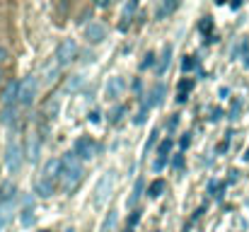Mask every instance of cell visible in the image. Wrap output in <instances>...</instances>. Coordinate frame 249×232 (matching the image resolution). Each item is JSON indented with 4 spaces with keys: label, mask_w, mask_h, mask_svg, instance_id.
I'll list each match as a JSON object with an SVG mask.
<instances>
[{
    "label": "cell",
    "mask_w": 249,
    "mask_h": 232,
    "mask_svg": "<svg viewBox=\"0 0 249 232\" xmlns=\"http://www.w3.org/2000/svg\"><path fill=\"white\" fill-rule=\"evenodd\" d=\"M83 179V164L75 153H66L61 157V181L66 191H75V186Z\"/></svg>",
    "instance_id": "obj_1"
},
{
    "label": "cell",
    "mask_w": 249,
    "mask_h": 232,
    "mask_svg": "<svg viewBox=\"0 0 249 232\" xmlns=\"http://www.w3.org/2000/svg\"><path fill=\"white\" fill-rule=\"evenodd\" d=\"M75 58H78V44H75L73 39L61 41L58 49H56V63H58V66H71Z\"/></svg>",
    "instance_id": "obj_2"
},
{
    "label": "cell",
    "mask_w": 249,
    "mask_h": 232,
    "mask_svg": "<svg viewBox=\"0 0 249 232\" xmlns=\"http://www.w3.org/2000/svg\"><path fill=\"white\" fill-rule=\"evenodd\" d=\"M114 181H116V174L114 172H107L102 179H99V184H97V189H94V203H107V198L111 196V191H114Z\"/></svg>",
    "instance_id": "obj_3"
},
{
    "label": "cell",
    "mask_w": 249,
    "mask_h": 232,
    "mask_svg": "<svg viewBox=\"0 0 249 232\" xmlns=\"http://www.w3.org/2000/svg\"><path fill=\"white\" fill-rule=\"evenodd\" d=\"M34 97H36V77H24L22 82H19V97H17V104H22V107H29L32 102H34Z\"/></svg>",
    "instance_id": "obj_4"
},
{
    "label": "cell",
    "mask_w": 249,
    "mask_h": 232,
    "mask_svg": "<svg viewBox=\"0 0 249 232\" xmlns=\"http://www.w3.org/2000/svg\"><path fill=\"white\" fill-rule=\"evenodd\" d=\"M73 153L78 155L80 160H92L94 155L99 153V145H97V141H94V138L83 136V138H78V141H75V150H73Z\"/></svg>",
    "instance_id": "obj_5"
},
{
    "label": "cell",
    "mask_w": 249,
    "mask_h": 232,
    "mask_svg": "<svg viewBox=\"0 0 249 232\" xmlns=\"http://www.w3.org/2000/svg\"><path fill=\"white\" fill-rule=\"evenodd\" d=\"M22 145L19 143H15V141H10L7 143V150H5V162H7V167H10V172H19V167H22Z\"/></svg>",
    "instance_id": "obj_6"
},
{
    "label": "cell",
    "mask_w": 249,
    "mask_h": 232,
    "mask_svg": "<svg viewBox=\"0 0 249 232\" xmlns=\"http://www.w3.org/2000/svg\"><path fill=\"white\" fill-rule=\"evenodd\" d=\"M85 39H87L89 44H102V41L107 39V27H104L102 22H92V24L85 29Z\"/></svg>",
    "instance_id": "obj_7"
},
{
    "label": "cell",
    "mask_w": 249,
    "mask_h": 232,
    "mask_svg": "<svg viewBox=\"0 0 249 232\" xmlns=\"http://www.w3.org/2000/svg\"><path fill=\"white\" fill-rule=\"evenodd\" d=\"M34 194H36L39 198H51V196L56 194V184H53L51 179H46V177H39V179L34 181Z\"/></svg>",
    "instance_id": "obj_8"
},
{
    "label": "cell",
    "mask_w": 249,
    "mask_h": 232,
    "mask_svg": "<svg viewBox=\"0 0 249 232\" xmlns=\"http://www.w3.org/2000/svg\"><path fill=\"white\" fill-rule=\"evenodd\" d=\"M41 114H44V119H49V121H53L58 114H61V97H49L44 104H41Z\"/></svg>",
    "instance_id": "obj_9"
},
{
    "label": "cell",
    "mask_w": 249,
    "mask_h": 232,
    "mask_svg": "<svg viewBox=\"0 0 249 232\" xmlns=\"http://www.w3.org/2000/svg\"><path fill=\"white\" fill-rule=\"evenodd\" d=\"M39 153H41L39 136H36V133H29V136H27V148H24L27 160H29V162H39Z\"/></svg>",
    "instance_id": "obj_10"
},
{
    "label": "cell",
    "mask_w": 249,
    "mask_h": 232,
    "mask_svg": "<svg viewBox=\"0 0 249 232\" xmlns=\"http://www.w3.org/2000/svg\"><path fill=\"white\" fill-rule=\"evenodd\" d=\"M19 97V82H7V87L2 89V104L5 107H15Z\"/></svg>",
    "instance_id": "obj_11"
},
{
    "label": "cell",
    "mask_w": 249,
    "mask_h": 232,
    "mask_svg": "<svg viewBox=\"0 0 249 232\" xmlns=\"http://www.w3.org/2000/svg\"><path fill=\"white\" fill-rule=\"evenodd\" d=\"M15 198H17V186L12 181H5L0 186V206H12Z\"/></svg>",
    "instance_id": "obj_12"
},
{
    "label": "cell",
    "mask_w": 249,
    "mask_h": 232,
    "mask_svg": "<svg viewBox=\"0 0 249 232\" xmlns=\"http://www.w3.org/2000/svg\"><path fill=\"white\" fill-rule=\"evenodd\" d=\"M165 82H160V85H155L153 89H150V97H148V102H145V109L148 107H158V104H162V99H165Z\"/></svg>",
    "instance_id": "obj_13"
},
{
    "label": "cell",
    "mask_w": 249,
    "mask_h": 232,
    "mask_svg": "<svg viewBox=\"0 0 249 232\" xmlns=\"http://www.w3.org/2000/svg\"><path fill=\"white\" fill-rule=\"evenodd\" d=\"M41 177H46V179H51V181L56 184V181L61 179V160H49Z\"/></svg>",
    "instance_id": "obj_14"
},
{
    "label": "cell",
    "mask_w": 249,
    "mask_h": 232,
    "mask_svg": "<svg viewBox=\"0 0 249 232\" xmlns=\"http://www.w3.org/2000/svg\"><path fill=\"white\" fill-rule=\"evenodd\" d=\"M124 87H126V85H124V77H111L109 85H107V97H109V99H116V97L124 92Z\"/></svg>",
    "instance_id": "obj_15"
},
{
    "label": "cell",
    "mask_w": 249,
    "mask_h": 232,
    "mask_svg": "<svg viewBox=\"0 0 249 232\" xmlns=\"http://www.w3.org/2000/svg\"><path fill=\"white\" fill-rule=\"evenodd\" d=\"M58 73H61V66H58V63H49V66L44 68V73H41L44 85H53V82L58 80Z\"/></svg>",
    "instance_id": "obj_16"
},
{
    "label": "cell",
    "mask_w": 249,
    "mask_h": 232,
    "mask_svg": "<svg viewBox=\"0 0 249 232\" xmlns=\"http://www.w3.org/2000/svg\"><path fill=\"white\" fill-rule=\"evenodd\" d=\"M179 7V0H162V5L158 7V19H162V17H169L174 10Z\"/></svg>",
    "instance_id": "obj_17"
},
{
    "label": "cell",
    "mask_w": 249,
    "mask_h": 232,
    "mask_svg": "<svg viewBox=\"0 0 249 232\" xmlns=\"http://www.w3.org/2000/svg\"><path fill=\"white\" fill-rule=\"evenodd\" d=\"M15 119H17V107H5L2 114H0V121H2L5 126H12Z\"/></svg>",
    "instance_id": "obj_18"
},
{
    "label": "cell",
    "mask_w": 249,
    "mask_h": 232,
    "mask_svg": "<svg viewBox=\"0 0 249 232\" xmlns=\"http://www.w3.org/2000/svg\"><path fill=\"white\" fill-rule=\"evenodd\" d=\"M116 220H119V211H109V213H107V220H104V225H102V232H114Z\"/></svg>",
    "instance_id": "obj_19"
},
{
    "label": "cell",
    "mask_w": 249,
    "mask_h": 232,
    "mask_svg": "<svg viewBox=\"0 0 249 232\" xmlns=\"http://www.w3.org/2000/svg\"><path fill=\"white\" fill-rule=\"evenodd\" d=\"M165 189H167L165 179H158V181H153V184H150L148 196H150V198H158V196H162V191H165Z\"/></svg>",
    "instance_id": "obj_20"
},
{
    "label": "cell",
    "mask_w": 249,
    "mask_h": 232,
    "mask_svg": "<svg viewBox=\"0 0 249 232\" xmlns=\"http://www.w3.org/2000/svg\"><path fill=\"white\" fill-rule=\"evenodd\" d=\"M169 58H172V49L167 46L162 51V58H160V66H158V75H165V71L169 68Z\"/></svg>",
    "instance_id": "obj_21"
},
{
    "label": "cell",
    "mask_w": 249,
    "mask_h": 232,
    "mask_svg": "<svg viewBox=\"0 0 249 232\" xmlns=\"http://www.w3.org/2000/svg\"><path fill=\"white\" fill-rule=\"evenodd\" d=\"M19 220H22V225H24V228H32V225H34V220H36V218H34V208H32V206H29V208H24V211H22V215H19Z\"/></svg>",
    "instance_id": "obj_22"
},
{
    "label": "cell",
    "mask_w": 249,
    "mask_h": 232,
    "mask_svg": "<svg viewBox=\"0 0 249 232\" xmlns=\"http://www.w3.org/2000/svg\"><path fill=\"white\" fill-rule=\"evenodd\" d=\"M143 189H145V181H143V179H138V181H136V186H133V196L128 198V206H136V201L141 198Z\"/></svg>",
    "instance_id": "obj_23"
},
{
    "label": "cell",
    "mask_w": 249,
    "mask_h": 232,
    "mask_svg": "<svg viewBox=\"0 0 249 232\" xmlns=\"http://www.w3.org/2000/svg\"><path fill=\"white\" fill-rule=\"evenodd\" d=\"M10 218H12V206H0V232L10 223Z\"/></svg>",
    "instance_id": "obj_24"
},
{
    "label": "cell",
    "mask_w": 249,
    "mask_h": 232,
    "mask_svg": "<svg viewBox=\"0 0 249 232\" xmlns=\"http://www.w3.org/2000/svg\"><path fill=\"white\" fill-rule=\"evenodd\" d=\"M83 85H85V77L83 75H73L71 80H68V85H66V87H68V92H75V89H80Z\"/></svg>",
    "instance_id": "obj_25"
},
{
    "label": "cell",
    "mask_w": 249,
    "mask_h": 232,
    "mask_svg": "<svg viewBox=\"0 0 249 232\" xmlns=\"http://www.w3.org/2000/svg\"><path fill=\"white\" fill-rule=\"evenodd\" d=\"M211 29H213V19H211V17H203V19L198 22V32H201V34H211Z\"/></svg>",
    "instance_id": "obj_26"
},
{
    "label": "cell",
    "mask_w": 249,
    "mask_h": 232,
    "mask_svg": "<svg viewBox=\"0 0 249 232\" xmlns=\"http://www.w3.org/2000/svg\"><path fill=\"white\" fill-rule=\"evenodd\" d=\"M124 111H126L124 107H114V109L109 111V121H111V124H119V121H121V116H124Z\"/></svg>",
    "instance_id": "obj_27"
},
{
    "label": "cell",
    "mask_w": 249,
    "mask_h": 232,
    "mask_svg": "<svg viewBox=\"0 0 249 232\" xmlns=\"http://www.w3.org/2000/svg\"><path fill=\"white\" fill-rule=\"evenodd\" d=\"M172 145H174V143H172V138H165V141L160 143V148H158V155L167 157V155H169V150H172Z\"/></svg>",
    "instance_id": "obj_28"
},
{
    "label": "cell",
    "mask_w": 249,
    "mask_h": 232,
    "mask_svg": "<svg viewBox=\"0 0 249 232\" xmlns=\"http://www.w3.org/2000/svg\"><path fill=\"white\" fill-rule=\"evenodd\" d=\"M194 87V80H189V77H184L181 82H179V94H186L189 89Z\"/></svg>",
    "instance_id": "obj_29"
},
{
    "label": "cell",
    "mask_w": 249,
    "mask_h": 232,
    "mask_svg": "<svg viewBox=\"0 0 249 232\" xmlns=\"http://www.w3.org/2000/svg\"><path fill=\"white\" fill-rule=\"evenodd\" d=\"M145 119H148V109L143 107V109H141V111L133 116V124H136V126H141V124H145Z\"/></svg>",
    "instance_id": "obj_30"
},
{
    "label": "cell",
    "mask_w": 249,
    "mask_h": 232,
    "mask_svg": "<svg viewBox=\"0 0 249 232\" xmlns=\"http://www.w3.org/2000/svg\"><path fill=\"white\" fill-rule=\"evenodd\" d=\"M165 164H167V157L158 155V157H155V162H153V169H155V172H162V167H165Z\"/></svg>",
    "instance_id": "obj_31"
},
{
    "label": "cell",
    "mask_w": 249,
    "mask_h": 232,
    "mask_svg": "<svg viewBox=\"0 0 249 232\" xmlns=\"http://www.w3.org/2000/svg\"><path fill=\"white\" fill-rule=\"evenodd\" d=\"M155 63V54H148L145 58H143V63H141V71H145V68H150Z\"/></svg>",
    "instance_id": "obj_32"
},
{
    "label": "cell",
    "mask_w": 249,
    "mask_h": 232,
    "mask_svg": "<svg viewBox=\"0 0 249 232\" xmlns=\"http://www.w3.org/2000/svg\"><path fill=\"white\" fill-rule=\"evenodd\" d=\"M184 71H194V66H196V61H194V56H184Z\"/></svg>",
    "instance_id": "obj_33"
},
{
    "label": "cell",
    "mask_w": 249,
    "mask_h": 232,
    "mask_svg": "<svg viewBox=\"0 0 249 232\" xmlns=\"http://www.w3.org/2000/svg\"><path fill=\"white\" fill-rule=\"evenodd\" d=\"M138 220H141V208H138V211H133V213L128 215V228H133Z\"/></svg>",
    "instance_id": "obj_34"
},
{
    "label": "cell",
    "mask_w": 249,
    "mask_h": 232,
    "mask_svg": "<svg viewBox=\"0 0 249 232\" xmlns=\"http://www.w3.org/2000/svg\"><path fill=\"white\" fill-rule=\"evenodd\" d=\"M172 167H174V169H184V155H177V157L172 160Z\"/></svg>",
    "instance_id": "obj_35"
},
{
    "label": "cell",
    "mask_w": 249,
    "mask_h": 232,
    "mask_svg": "<svg viewBox=\"0 0 249 232\" xmlns=\"http://www.w3.org/2000/svg\"><path fill=\"white\" fill-rule=\"evenodd\" d=\"M89 121H92V124H99V121H102V111H97V109L89 111Z\"/></svg>",
    "instance_id": "obj_36"
},
{
    "label": "cell",
    "mask_w": 249,
    "mask_h": 232,
    "mask_svg": "<svg viewBox=\"0 0 249 232\" xmlns=\"http://www.w3.org/2000/svg\"><path fill=\"white\" fill-rule=\"evenodd\" d=\"M7 58H10V54H7V49L0 44V66H2V63H7Z\"/></svg>",
    "instance_id": "obj_37"
},
{
    "label": "cell",
    "mask_w": 249,
    "mask_h": 232,
    "mask_svg": "<svg viewBox=\"0 0 249 232\" xmlns=\"http://www.w3.org/2000/svg\"><path fill=\"white\" fill-rule=\"evenodd\" d=\"M220 116H223V109H218V107H215V109L211 111V121H218Z\"/></svg>",
    "instance_id": "obj_38"
},
{
    "label": "cell",
    "mask_w": 249,
    "mask_h": 232,
    "mask_svg": "<svg viewBox=\"0 0 249 232\" xmlns=\"http://www.w3.org/2000/svg\"><path fill=\"white\" fill-rule=\"evenodd\" d=\"M189 143H191V133H186V136L181 138V143H179V145H181V148H189Z\"/></svg>",
    "instance_id": "obj_39"
},
{
    "label": "cell",
    "mask_w": 249,
    "mask_h": 232,
    "mask_svg": "<svg viewBox=\"0 0 249 232\" xmlns=\"http://www.w3.org/2000/svg\"><path fill=\"white\" fill-rule=\"evenodd\" d=\"M109 2L111 0H94V7H102L104 10V7H109Z\"/></svg>",
    "instance_id": "obj_40"
},
{
    "label": "cell",
    "mask_w": 249,
    "mask_h": 232,
    "mask_svg": "<svg viewBox=\"0 0 249 232\" xmlns=\"http://www.w3.org/2000/svg\"><path fill=\"white\" fill-rule=\"evenodd\" d=\"M237 179H240V172H237V169H232V172H230V179H228V181L232 184V181H237Z\"/></svg>",
    "instance_id": "obj_41"
},
{
    "label": "cell",
    "mask_w": 249,
    "mask_h": 232,
    "mask_svg": "<svg viewBox=\"0 0 249 232\" xmlns=\"http://www.w3.org/2000/svg\"><path fill=\"white\" fill-rule=\"evenodd\" d=\"M177 124H179V116H172V119H169V124H167V126H169V131H172Z\"/></svg>",
    "instance_id": "obj_42"
},
{
    "label": "cell",
    "mask_w": 249,
    "mask_h": 232,
    "mask_svg": "<svg viewBox=\"0 0 249 232\" xmlns=\"http://www.w3.org/2000/svg\"><path fill=\"white\" fill-rule=\"evenodd\" d=\"M230 7H232V10H240V7H242V0H230Z\"/></svg>",
    "instance_id": "obj_43"
},
{
    "label": "cell",
    "mask_w": 249,
    "mask_h": 232,
    "mask_svg": "<svg viewBox=\"0 0 249 232\" xmlns=\"http://www.w3.org/2000/svg\"><path fill=\"white\" fill-rule=\"evenodd\" d=\"M133 89L141 94V89H143V82H141V80H136V82H133Z\"/></svg>",
    "instance_id": "obj_44"
},
{
    "label": "cell",
    "mask_w": 249,
    "mask_h": 232,
    "mask_svg": "<svg viewBox=\"0 0 249 232\" xmlns=\"http://www.w3.org/2000/svg\"><path fill=\"white\" fill-rule=\"evenodd\" d=\"M2 82H5V71H2V66H0V87H2Z\"/></svg>",
    "instance_id": "obj_45"
},
{
    "label": "cell",
    "mask_w": 249,
    "mask_h": 232,
    "mask_svg": "<svg viewBox=\"0 0 249 232\" xmlns=\"http://www.w3.org/2000/svg\"><path fill=\"white\" fill-rule=\"evenodd\" d=\"M223 2H225V0H215V5H223Z\"/></svg>",
    "instance_id": "obj_46"
},
{
    "label": "cell",
    "mask_w": 249,
    "mask_h": 232,
    "mask_svg": "<svg viewBox=\"0 0 249 232\" xmlns=\"http://www.w3.org/2000/svg\"><path fill=\"white\" fill-rule=\"evenodd\" d=\"M245 66H247V68H249V56H247V61H245Z\"/></svg>",
    "instance_id": "obj_47"
},
{
    "label": "cell",
    "mask_w": 249,
    "mask_h": 232,
    "mask_svg": "<svg viewBox=\"0 0 249 232\" xmlns=\"http://www.w3.org/2000/svg\"><path fill=\"white\" fill-rule=\"evenodd\" d=\"M63 232H75V230H73V228H68V230H63Z\"/></svg>",
    "instance_id": "obj_48"
},
{
    "label": "cell",
    "mask_w": 249,
    "mask_h": 232,
    "mask_svg": "<svg viewBox=\"0 0 249 232\" xmlns=\"http://www.w3.org/2000/svg\"><path fill=\"white\" fill-rule=\"evenodd\" d=\"M245 160H249V150H247V155H245Z\"/></svg>",
    "instance_id": "obj_49"
},
{
    "label": "cell",
    "mask_w": 249,
    "mask_h": 232,
    "mask_svg": "<svg viewBox=\"0 0 249 232\" xmlns=\"http://www.w3.org/2000/svg\"><path fill=\"white\" fill-rule=\"evenodd\" d=\"M41 232H49V230H41Z\"/></svg>",
    "instance_id": "obj_50"
}]
</instances>
